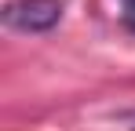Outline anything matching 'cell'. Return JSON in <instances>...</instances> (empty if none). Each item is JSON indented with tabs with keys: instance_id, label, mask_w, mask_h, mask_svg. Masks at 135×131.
I'll return each mask as SVG.
<instances>
[{
	"instance_id": "cell-1",
	"label": "cell",
	"mask_w": 135,
	"mask_h": 131,
	"mask_svg": "<svg viewBox=\"0 0 135 131\" xmlns=\"http://www.w3.org/2000/svg\"><path fill=\"white\" fill-rule=\"evenodd\" d=\"M66 4L62 0H7L0 18L15 33H47L62 22Z\"/></svg>"
},
{
	"instance_id": "cell-2",
	"label": "cell",
	"mask_w": 135,
	"mask_h": 131,
	"mask_svg": "<svg viewBox=\"0 0 135 131\" xmlns=\"http://www.w3.org/2000/svg\"><path fill=\"white\" fill-rule=\"evenodd\" d=\"M120 18L128 29H135V0H120Z\"/></svg>"
}]
</instances>
